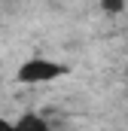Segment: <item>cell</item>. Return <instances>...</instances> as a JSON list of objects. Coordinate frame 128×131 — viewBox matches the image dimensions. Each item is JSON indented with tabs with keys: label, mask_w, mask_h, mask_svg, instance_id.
Returning a JSON list of instances; mask_svg holds the SVG:
<instances>
[{
	"label": "cell",
	"mask_w": 128,
	"mask_h": 131,
	"mask_svg": "<svg viewBox=\"0 0 128 131\" xmlns=\"http://www.w3.org/2000/svg\"><path fill=\"white\" fill-rule=\"evenodd\" d=\"M9 131H46V122H43L40 116H25V119H18L15 125H9Z\"/></svg>",
	"instance_id": "obj_2"
},
{
	"label": "cell",
	"mask_w": 128,
	"mask_h": 131,
	"mask_svg": "<svg viewBox=\"0 0 128 131\" xmlns=\"http://www.w3.org/2000/svg\"><path fill=\"white\" fill-rule=\"evenodd\" d=\"M64 73H67L64 64H52L46 58H31V61H25L18 67V79L22 82H49V79L64 76Z\"/></svg>",
	"instance_id": "obj_1"
},
{
	"label": "cell",
	"mask_w": 128,
	"mask_h": 131,
	"mask_svg": "<svg viewBox=\"0 0 128 131\" xmlns=\"http://www.w3.org/2000/svg\"><path fill=\"white\" fill-rule=\"evenodd\" d=\"M122 6H125V0H104L107 12H122Z\"/></svg>",
	"instance_id": "obj_3"
},
{
	"label": "cell",
	"mask_w": 128,
	"mask_h": 131,
	"mask_svg": "<svg viewBox=\"0 0 128 131\" xmlns=\"http://www.w3.org/2000/svg\"><path fill=\"white\" fill-rule=\"evenodd\" d=\"M0 131H9V125H6V122H3V119H0Z\"/></svg>",
	"instance_id": "obj_4"
}]
</instances>
